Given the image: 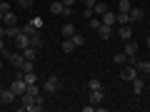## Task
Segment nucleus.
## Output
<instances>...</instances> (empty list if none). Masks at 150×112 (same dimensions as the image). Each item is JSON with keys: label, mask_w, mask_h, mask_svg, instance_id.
<instances>
[{"label": "nucleus", "mask_w": 150, "mask_h": 112, "mask_svg": "<svg viewBox=\"0 0 150 112\" xmlns=\"http://www.w3.org/2000/svg\"><path fill=\"white\" fill-rule=\"evenodd\" d=\"M103 22H105V25H115V22H118V13H112V10H108V13H103V18H100Z\"/></svg>", "instance_id": "obj_8"}, {"label": "nucleus", "mask_w": 150, "mask_h": 112, "mask_svg": "<svg viewBox=\"0 0 150 112\" xmlns=\"http://www.w3.org/2000/svg\"><path fill=\"white\" fill-rule=\"evenodd\" d=\"M148 45H150V35H148Z\"/></svg>", "instance_id": "obj_42"}, {"label": "nucleus", "mask_w": 150, "mask_h": 112, "mask_svg": "<svg viewBox=\"0 0 150 112\" xmlns=\"http://www.w3.org/2000/svg\"><path fill=\"white\" fill-rule=\"evenodd\" d=\"M30 45L40 50V48H43V35H40V32H33V35H30Z\"/></svg>", "instance_id": "obj_14"}, {"label": "nucleus", "mask_w": 150, "mask_h": 112, "mask_svg": "<svg viewBox=\"0 0 150 112\" xmlns=\"http://www.w3.org/2000/svg\"><path fill=\"white\" fill-rule=\"evenodd\" d=\"M135 77H138V67H135V65H125L123 70H120V80H125V82H133Z\"/></svg>", "instance_id": "obj_1"}, {"label": "nucleus", "mask_w": 150, "mask_h": 112, "mask_svg": "<svg viewBox=\"0 0 150 112\" xmlns=\"http://www.w3.org/2000/svg\"><path fill=\"white\" fill-rule=\"evenodd\" d=\"M10 62L15 65L18 70H20L23 65H25V55H23V52H13V57H10Z\"/></svg>", "instance_id": "obj_12"}, {"label": "nucleus", "mask_w": 150, "mask_h": 112, "mask_svg": "<svg viewBox=\"0 0 150 112\" xmlns=\"http://www.w3.org/2000/svg\"><path fill=\"white\" fill-rule=\"evenodd\" d=\"M73 3H75V0H63V5H68V8L73 5Z\"/></svg>", "instance_id": "obj_39"}, {"label": "nucleus", "mask_w": 150, "mask_h": 112, "mask_svg": "<svg viewBox=\"0 0 150 112\" xmlns=\"http://www.w3.org/2000/svg\"><path fill=\"white\" fill-rule=\"evenodd\" d=\"M112 60H115V65H125V62H128V55H125V52H115Z\"/></svg>", "instance_id": "obj_27"}, {"label": "nucleus", "mask_w": 150, "mask_h": 112, "mask_svg": "<svg viewBox=\"0 0 150 112\" xmlns=\"http://www.w3.org/2000/svg\"><path fill=\"white\" fill-rule=\"evenodd\" d=\"M143 87H145V80H143V77H135V80H133V92H135V95H140Z\"/></svg>", "instance_id": "obj_18"}, {"label": "nucleus", "mask_w": 150, "mask_h": 112, "mask_svg": "<svg viewBox=\"0 0 150 112\" xmlns=\"http://www.w3.org/2000/svg\"><path fill=\"white\" fill-rule=\"evenodd\" d=\"M28 45H30V35H25V32L20 30V35L15 37V48H18V50H25Z\"/></svg>", "instance_id": "obj_6"}, {"label": "nucleus", "mask_w": 150, "mask_h": 112, "mask_svg": "<svg viewBox=\"0 0 150 112\" xmlns=\"http://www.w3.org/2000/svg\"><path fill=\"white\" fill-rule=\"evenodd\" d=\"M93 10H95V15H103V13H108V5H105V3H95Z\"/></svg>", "instance_id": "obj_25"}, {"label": "nucleus", "mask_w": 150, "mask_h": 112, "mask_svg": "<svg viewBox=\"0 0 150 112\" xmlns=\"http://www.w3.org/2000/svg\"><path fill=\"white\" fill-rule=\"evenodd\" d=\"M88 87H90V90H103V82H100V80H95V77H93V80L88 82Z\"/></svg>", "instance_id": "obj_31"}, {"label": "nucleus", "mask_w": 150, "mask_h": 112, "mask_svg": "<svg viewBox=\"0 0 150 112\" xmlns=\"http://www.w3.org/2000/svg\"><path fill=\"white\" fill-rule=\"evenodd\" d=\"M3 62H5V60H3V57H0V67H3Z\"/></svg>", "instance_id": "obj_41"}, {"label": "nucleus", "mask_w": 150, "mask_h": 112, "mask_svg": "<svg viewBox=\"0 0 150 112\" xmlns=\"http://www.w3.org/2000/svg\"><path fill=\"white\" fill-rule=\"evenodd\" d=\"M3 25H18V18H15V13H10V10H8L5 13V18H3Z\"/></svg>", "instance_id": "obj_16"}, {"label": "nucleus", "mask_w": 150, "mask_h": 112, "mask_svg": "<svg viewBox=\"0 0 150 112\" xmlns=\"http://www.w3.org/2000/svg\"><path fill=\"white\" fill-rule=\"evenodd\" d=\"M130 8H133L130 0H120V3H118V13H130Z\"/></svg>", "instance_id": "obj_21"}, {"label": "nucleus", "mask_w": 150, "mask_h": 112, "mask_svg": "<svg viewBox=\"0 0 150 112\" xmlns=\"http://www.w3.org/2000/svg\"><path fill=\"white\" fill-rule=\"evenodd\" d=\"M20 30H23V32H25V35H33V32H38V27H35V25H33V20H30V22H28V25H23V27H20Z\"/></svg>", "instance_id": "obj_29"}, {"label": "nucleus", "mask_w": 150, "mask_h": 112, "mask_svg": "<svg viewBox=\"0 0 150 112\" xmlns=\"http://www.w3.org/2000/svg\"><path fill=\"white\" fill-rule=\"evenodd\" d=\"M20 102H23V110H28V105H33V102H35V97H33V95H28V92H23V95H20Z\"/></svg>", "instance_id": "obj_19"}, {"label": "nucleus", "mask_w": 150, "mask_h": 112, "mask_svg": "<svg viewBox=\"0 0 150 112\" xmlns=\"http://www.w3.org/2000/svg\"><path fill=\"white\" fill-rule=\"evenodd\" d=\"M73 43H75V48H80V45L85 43V35H80V32H75V35H73Z\"/></svg>", "instance_id": "obj_30"}, {"label": "nucleus", "mask_w": 150, "mask_h": 112, "mask_svg": "<svg viewBox=\"0 0 150 112\" xmlns=\"http://www.w3.org/2000/svg\"><path fill=\"white\" fill-rule=\"evenodd\" d=\"M0 57H3V60H5V62H10V57H13V52H10V50H3V52H0Z\"/></svg>", "instance_id": "obj_33"}, {"label": "nucleus", "mask_w": 150, "mask_h": 112, "mask_svg": "<svg viewBox=\"0 0 150 112\" xmlns=\"http://www.w3.org/2000/svg\"><path fill=\"white\" fill-rule=\"evenodd\" d=\"M28 95H33V97H38V95H40V85H38V82H33V85H28Z\"/></svg>", "instance_id": "obj_24"}, {"label": "nucleus", "mask_w": 150, "mask_h": 112, "mask_svg": "<svg viewBox=\"0 0 150 112\" xmlns=\"http://www.w3.org/2000/svg\"><path fill=\"white\" fill-rule=\"evenodd\" d=\"M110 35H112V27L105 25V22H100V27H98V37H100V40H110Z\"/></svg>", "instance_id": "obj_7"}, {"label": "nucleus", "mask_w": 150, "mask_h": 112, "mask_svg": "<svg viewBox=\"0 0 150 112\" xmlns=\"http://www.w3.org/2000/svg\"><path fill=\"white\" fill-rule=\"evenodd\" d=\"M43 90H45V92H50V95H53V92H58V90H60V80L55 77V75H50L48 80L43 82Z\"/></svg>", "instance_id": "obj_2"}, {"label": "nucleus", "mask_w": 150, "mask_h": 112, "mask_svg": "<svg viewBox=\"0 0 150 112\" xmlns=\"http://www.w3.org/2000/svg\"><path fill=\"white\" fill-rule=\"evenodd\" d=\"M23 80H25L28 85H33V82H38V77H35V70H30V72H23Z\"/></svg>", "instance_id": "obj_23"}, {"label": "nucleus", "mask_w": 150, "mask_h": 112, "mask_svg": "<svg viewBox=\"0 0 150 112\" xmlns=\"http://www.w3.org/2000/svg\"><path fill=\"white\" fill-rule=\"evenodd\" d=\"M0 10L8 13V10H10V3H8V0H0Z\"/></svg>", "instance_id": "obj_36"}, {"label": "nucleus", "mask_w": 150, "mask_h": 112, "mask_svg": "<svg viewBox=\"0 0 150 112\" xmlns=\"http://www.w3.org/2000/svg\"><path fill=\"white\" fill-rule=\"evenodd\" d=\"M105 100V92L103 90H90V105H100Z\"/></svg>", "instance_id": "obj_10"}, {"label": "nucleus", "mask_w": 150, "mask_h": 112, "mask_svg": "<svg viewBox=\"0 0 150 112\" xmlns=\"http://www.w3.org/2000/svg\"><path fill=\"white\" fill-rule=\"evenodd\" d=\"M23 55H25V60H33L35 62V57H38V48H33V45H28L25 50H20Z\"/></svg>", "instance_id": "obj_13"}, {"label": "nucleus", "mask_w": 150, "mask_h": 112, "mask_svg": "<svg viewBox=\"0 0 150 112\" xmlns=\"http://www.w3.org/2000/svg\"><path fill=\"white\" fill-rule=\"evenodd\" d=\"M93 15H95V10H93V8H83V18H85V20H90Z\"/></svg>", "instance_id": "obj_32"}, {"label": "nucleus", "mask_w": 150, "mask_h": 112, "mask_svg": "<svg viewBox=\"0 0 150 112\" xmlns=\"http://www.w3.org/2000/svg\"><path fill=\"white\" fill-rule=\"evenodd\" d=\"M5 50V37H0V52Z\"/></svg>", "instance_id": "obj_38"}, {"label": "nucleus", "mask_w": 150, "mask_h": 112, "mask_svg": "<svg viewBox=\"0 0 150 112\" xmlns=\"http://www.w3.org/2000/svg\"><path fill=\"white\" fill-rule=\"evenodd\" d=\"M118 35H120V40H130L133 37V25H120Z\"/></svg>", "instance_id": "obj_11"}, {"label": "nucleus", "mask_w": 150, "mask_h": 112, "mask_svg": "<svg viewBox=\"0 0 150 112\" xmlns=\"http://www.w3.org/2000/svg\"><path fill=\"white\" fill-rule=\"evenodd\" d=\"M18 5H20V8H25V10H28V8H33V0H18Z\"/></svg>", "instance_id": "obj_34"}, {"label": "nucleus", "mask_w": 150, "mask_h": 112, "mask_svg": "<svg viewBox=\"0 0 150 112\" xmlns=\"http://www.w3.org/2000/svg\"><path fill=\"white\" fill-rule=\"evenodd\" d=\"M0 105H3V102H0Z\"/></svg>", "instance_id": "obj_44"}, {"label": "nucleus", "mask_w": 150, "mask_h": 112, "mask_svg": "<svg viewBox=\"0 0 150 112\" xmlns=\"http://www.w3.org/2000/svg\"><path fill=\"white\" fill-rule=\"evenodd\" d=\"M135 67L140 75H150V60H135Z\"/></svg>", "instance_id": "obj_9"}, {"label": "nucleus", "mask_w": 150, "mask_h": 112, "mask_svg": "<svg viewBox=\"0 0 150 112\" xmlns=\"http://www.w3.org/2000/svg\"><path fill=\"white\" fill-rule=\"evenodd\" d=\"M83 5H85V8H93V5H95V0H83Z\"/></svg>", "instance_id": "obj_37"}, {"label": "nucleus", "mask_w": 150, "mask_h": 112, "mask_svg": "<svg viewBox=\"0 0 150 112\" xmlns=\"http://www.w3.org/2000/svg\"><path fill=\"white\" fill-rule=\"evenodd\" d=\"M0 92H3V85H0Z\"/></svg>", "instance_id": "obj_43"}, {"label": "nucleus", "mask_w": 150, "mask_h": 112, "mask_svg": "<svg viewBox=\"0 0 150 112\" xmlns=\"http://www.w3.org/2000/svg\"><path fill=\"white\" fill-rule=\"evenodd\" d=\"M10 90H13V92H15V97H20V95H23V92H25V90H28V82H25V80H23V75H20V77H15V80H13V85H10Z\"/></svg>", "instance_id": "obj_3"}, {"label": "nucleus", "mask_w": 150, "mask_h": 112, "mask_svg": "<svg viewBox=\"0 0 150 112\" xmlns=\"http://www.w3.org/2000/svg\"><path fill=\"white\" fill-rule=\"evenodd\" d=\"M18 35H20V27L18 25H8V35L5 37H18Z\"/></svg>", "instance_id": "obj_28"}, {"label": "nucleus", "mask_w": 150, "mask_h": 112, "mask_svg": "<svg viewBox=\"0 0 150 112\" xmlns=\"http://www.w3.org/2000/svg\"><path fill=\"white\" fill-rule=\"evenodd\" d=\"M135 50H138V45L130 43V40H125V50H123V52L128 55V57H135Z\"/></svg>", "instance_id": "obj_17"}, {"label": "nucleus", "mask_w": 150, "mask_h": 112, "mask_svg": "<svg viewBox=\"0 0 150 112\" xmlns=\"http://www.w3.org/2000/svg\"><path fill=\"white\" fill-rule=\"evenodd\" d=\"M63 10H65V5H63V0H55L53 5H50V13H53V15H63Z\"/></svg>", "instance_id": "obj_15"}, {"label": "nucleus", "mask_w": 150, "mask_h": 112, "mask_svg": "<svg viewBox=\"0 0 150 112\" xmlns=\"http://www.w3.org/2000/svg\"><path fill=\"white\" fill-rule=\"evenodd\" d=\"M128 15H130V22H140L145 18V10H143V8H138V5H133Z\"/></svg>", "instance_id": "obj_5"}, {"label": "nucleus", "mask_w": 150, "mask_h": 112, "mask_svg": "<svg viewBox=\"0 0 150 112\" xmlns=\"http://www.w3.org/2000/svg\"><path fill=\"white\" fill-rule=\"evenodd\" d=\"M73 50H75L73 37H65V40H63V52H73Z\"/></svg>", "instance_id": "obj_20"}, {"label": "nucleus", "mask_w": 150, "mask_h": 112, "mask_svg": "<svg viewBox=\"0 0 150 112\" xmlns=\"http://www.w3.org/2000/svg\"><path fill=\"white\" fill-rule=\"evenodd\" d=\"M3 18H5V13H3V10H0V25H3Z\"/></svg>", "instance_id": "obj_40"}, {"label": "nucleus", "mask_w": 150, "mask_h": 112, "mask_svg": "<svg viewBox=\"0 0 150 112\" xmlns=\"http://www.w3.org/2000/svg\"><path fill=\"white\" fill-rule=\"evenodd\" d=\"M0 102H3V105H13V102H15V92H13L10 87H3V92H0Z\"/></svg>", "instance_id": "obj_4"}, {"label": "nucleus", "mask_w": 150, "mask_h": 112, "mask_svg": "<svg viewBox=\"0 0 150 112\" xmlns=\"http://www.w3.org/2000/svg\"><path fill=\"white\" fill-rule=\"evenodd\" d=\"M63 35L65 37H73L75 35V25H73V22H65V25H63Z\"/></svg>", "instance_id": "obj_22"}, {"label": "nucleus", "mask_w": 150, "mask_h": 112, "mask_svg": "<svg viewBox=\"0 0 150 112\" xmlns=\"http://www.w3.org/2000/svg\"><path fill=\"white\" fill-rule=\"evenodd\" d=\"M100 22H103V20H98V18H90V27H93V30H98V27H100Z\"/></svg>", "instance_id": "obj_35"}, {"label": "nucleus", "mask_w": 150, "mask_h": 112, "mask_svg": "<svg viewBox=\"0 0 150 112\" xmlns=\"http://www.w3.org/2000/svg\"><path fill=\"white\" fill-rule=\"evenodd\" d=\"M118 25H130V15L128 13H118Z\"/></svg>", "instance_id": "obj_26"}]
</instances>
